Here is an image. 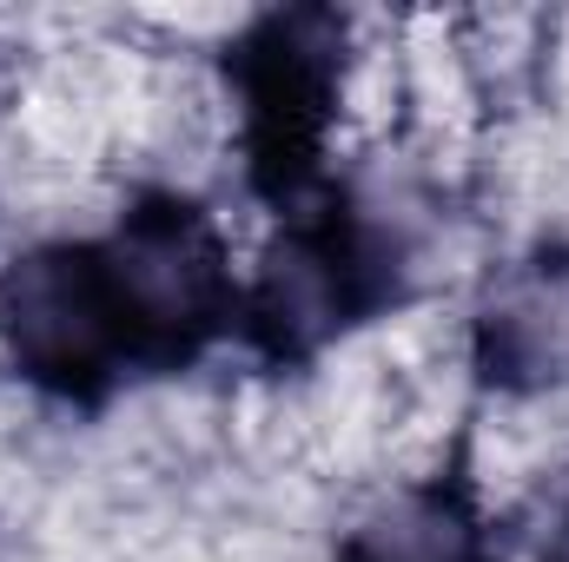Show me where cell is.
Returning a JSON list of instances; mask_svg holds the SVG:
<instances>
[{"mask_svg": "<svg viewBox=\"0 0 569 562\" xmlns=\"http://www.w3.org/2000/svg\"><path fill=\"white\" fill-rule=\"evenodd\" d=\"M543 562H569V503L557 510V530H550V543H543Z\"/></svg>", "mask_w": 569, "mask_h": 562, "instance_id": "obj_7", "label": "cell"}, {"mask_svg": "<svg viewBox=\"0 0 569 562\" xmlns=\"http://www.w3.org/2000/svg\"><path fill=\"white\" fill-rule=\"evenodd\" d=\"M338 562H497V536H490V510L477 496L470 463L457 456L450 470L405 483L398 496H385Z\"/></svg>", "mask_w": 569, "mask_h": 562, "instance_id": "obj_6", "label": "cell"}, {"mask_svg": "<svg viewBox=\"0 0 569 562\" xmlns=\"http://www.w3.org/2000/svg\"><path fill=\"white\" fill-rule=\"evenodd\" d=\"M411 291V232L351 185L284 212L266 265L239 298V331L266 364H311Z\"/></svg>", "mask_w": 569, "mask_h": 562, "instance_id": "obj_1", "label": "cell"}, {"mask_svg": "<svg viewBox=\"0 0 569 562\" xmlns=\"http://www.w3.org/2000/svg\"><path fill=\"white\" fill-rule=\"evenodd\" d=\"M246 185L298 212L325 192V152L345 100V20L325 7H272L226 47Z\"/></svg>", "mask_w": 569, "mask_h": 562, "instance_id": "obj_3", "label": "cell"}, {"mask_svg": "<svg viewBox=\"0 0 569 562\" xmlns=\"http://www.w3.org/2000/svg\"><path fill=\"white\" fill-rule=\"evenodd\" d=\"M470 364L503 398L569 391V245L543 239L497 265L470 311Z\"/></svg>", "mask_w": 569, "mask_h": 562, "instance_id": "obj_5", "label": "cell"}, {"mask_svg": "<svg viewBox=\"0 0 569 562\" xmlns=\"http://www.w3.org/2000/svg\"><path fill=\"white\" fill-rule=\"evenodd\" d=\"M100 259L133 344V371H186L226 331H239L246 284L232 272L219 219L192 192L179 185L133 192L113 232H100Z\"/></svg>", "mask_w": 569, "mask_h": 562, "instance_id": "obj_2", "label": "cell"}, {"mask_svg": "<svg viewBox=\"0 0 569 562\" xmlns=\"http://www.w3.org/2000/svg\"><path fill=\"white\" fill-rule=\"evenodd\" d=\"M0 351L40 398L87 411L140 378L100 239H40L0 265Z\"/></svg>", "mask_w": 569, "mask_h": 562, "instance_id": "obj_4", "label": "cell"}]
</instances>
